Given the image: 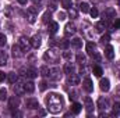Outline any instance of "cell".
<instances>
[{"label":"cell","mask_w":120,"mask_h":118,"mask_svg":"<svg viewBox=\"0 0 120 118\" xmlns=\"http://www.w3.org/2000/svg\"><path fill=\"white\" fill-rule=\"evenodd\" d=\"M71 42V46L74 47V49H81L82 47V40L80 39V38H74L73 40H70Z\"/></svg>","instance_id":"ac0fdd59"},{"label":"cell","mask_w":120,"mask_h":118,"mask_svg":"<svg viewBox=\"0 0 120 118\" xmlns=\"http://www.w3.org/2000/svg\"><path fill=\"white\" fill-rule=\"evenodd\" d=\"M0 100H1V101L7 100V89H4V88L0 89Z\"/></svg>","instance_id":"1f68e13d"},{"label":"cell","mask_w":120,"mask_h":118,"mask_svg":"<svg viewBox=\"0 0 120 118\" xmlns=\"http://www.w3.org/2000/svg\"><path fill=\"white\" fill-rule=\"evenodd\" d=\"M95 28H96V31H98V32H103V31H105V28H106L105 21H99V22L95 25Z\"/></svg>","instance_id":"484cf974"},{"label":"cell","mask_w":120,"mask_h":118,"mask_svg":"<svg viewBox=\"0 0 120 118\" xmlns=\"http://www.w3.org/2000/svg\"><path fill=\"white\" fill-rule=\"evenodd\" d=\"M17 1H18L20 4H27V1H28V0H17Z\"/></svg>","instance_id":"ee69618b"},{"label":"cell","mask_w":120,"mask_h":118,"mask_svg":"<svg viewBox=\"0 0 120 118\" xmlns=\"http://www.w3.org/2000/svg\"><path fill=\"white\" fill-rule=\"evenodd\" d=\"M64 72H66L67 75L74 74V67H73L71 64H66V65H64Z\"/></svg>","instance_id":"4316f807"},{"label":"cell","mask_w":120,"mask_h":118,"mask_svg":"<svg viewBox=\"0 0 120 118\" xmlns=\"http://www.w3.org/2000/svg\"><path fill=\"white\" fill-rule=\"evenodd\" d=\"M6 42H7L6 35H4V33H0V46H4V45H6Z\"/></svg>","instance_id":"e575fe53"},{"label":"cell","mask_w":120,"mask_h":118,"mask_svg":"<svg viewBox=\"0 0 120 118\" xmlns=\"http://www.w3.org/2000/svg\"><path fill=\"white\" fill-rule=\"evenodd\" d=\"M82 88H84L85 92H88V93L94 92V85H92V81H91L90 78H85V79H84V82H82Z\"/></svg>","instance_id":"ba28073f"},{"label":"cell","mask_w":120,"mask_h":118,"mask_svg":"<svg viewBox=\"0 0 120 118\" xmlns=\"http://www.w3.org/2000/svg\"><path fill=\"white\" fill-rule=\"evenodd\" d=\"M90 14H91V17H92V18H96L99 13H98V10H96V8H90Z\"/></svg>","instance_id":"d590c367"},{"label":"cell","mask_w":120,"mask_h":118,"mask_svg":"<svg viewBox=\"0 0 120 118\" xmlns=\"http://www.w3.org/2000/svg\"><path fill=\"white\" fill-rule=\"evenodd\" d=\"M103 17H105L106 20H112V18H116V13H115V10H113V8H108V10L105 11Z\"/></svg>","instance_id":"e0dca14e"},{"label":"cell","mask_w":120,"mask_h":118,"mask_svg":"<svg viewBox=\"0 0 120 118\" xmlns=\"http://www.w3.org/2000/svg\"><path fill=\"white\" fill-rule=\"evenodd\" d=\"M18 106H20V99H18L17 96H13V97L8 99V107H10L11 110H17Z\"/></svg>","instance_id":"52a82bcc"},{"label":"cell","mask_w":120,"mask_h":118,"mask_svg":"<svg viewBox=\"0 0 120 118\" xmlns=\"http://www.w3.org/2000/svg\"><path fill=\"white\" fill-rule=\"evenodd\" d=\"M85 108H87V113L91 114L92 110H94V103L91 100V97H85Z\"/></svg>","instance_id":"d6986e66"},{"label":"cell","mask_w":120,"mask_h":118,"mask_svg":"<svg viewBox=\"0 0 120 118\" xmlns=\"http://www.w3.org/2000/svg\"><path fill=\"white\" fill-rule=\"evenodd\" d=\"M81 110H82V106H81L80 103H73V106H71V111H73V114H80Z\"/></svg>","instance_id":"ffe728a7"},{"label":"cell","mask_w":120,"mask_h":118,"mask_svg":"<svg viewBox=\"0 0 120 118\" xmlns=\"http://www.w3.org/2000/svg\"><path fill=\"white\" fill-rule=\"evenodd\" d=\"M87 61V57L84 56V54H78L77 56V62H80V64H84Z\"/></svg>","instance_id":"836d02e7"},{"label":"cell","mask_w":120,"mask_h":118,"mask_svg":"<svg viewBox=\"0 0 120 118\" xmlns=\"http://www.w3.org/2000/svg\"><path fill=\"white\" fill-rule=\"evenodd\" d=\"M25 106L31 110H36V108H39V101L34 97H30V99L25 100Z\"/></svg>","instance_id":"5b68a950"},{"label":"cell","mask_w":120,"mask_h":118,"mask_svg":"<svg viewBox=\"0 0 120 118\" xmlns=\"http://www.w3.org/2000/svg\"><path fill=\"white\" fill-rule=\"evenodd\" d=\"M7 79V74L4 71H0V82H4Z\"/></svg>","instance_id":"74e56055"},{"label":"cell","mask_w":120,"mask_h":118,"mask_svg":"<svg viewBox=\"0 0 120 118\" xmlns=\"http://www.w3.org/2000/svg\"><path fill=\"white\" fill-rule=\"evenodd\" d=\"M61 4L64 8H71L73 7V0H61Z\"/></svg>","instance_id":"d6a6232c"},{"label":"cell","mask_w":120,"mask_h":118,"mask_svg":"<svg viewBox=\"0 0 120 118\" xmlns=\"http://www.w3.org/2000/svg\"><path fill=\"white\" fill-rule=\"evenodd\" d=\"M59 29V24L57 22H50V25H49V32L52 33V35H55L56 32Z\"/></svg>","instance_id":"d4e9b609"},{"label":"cell","mask_w":120,"mask_h":118,"mask_svg":"<svg viewBox=\"0 0 120 118\" xmlns=\"http://www.w3.org/2000/svg\"><path fill=\"white\" fill-rule=\"evenodd\" d=\"M18 79H20V78H18V75H17L15 72H8V74H7V81H8L11 85H14Z\"/></svg>","instance_id":"2e32d148"},{"label":"cell","mask_w":120,"mask_h":118,"mask_svg":"<svg viewBox=\"0 0 120 118\" xmlns=\"http://www.w3.org/2000/svg\"><path fill=\"white\" fill-rule=\"evenodd\" d=\"M7 64V54L4 52H0V65H6Z\"/></svg>","instance_id":"f1b7e54d"},{"label":"cell","mask_w":120,"mask_h":118,"mask_svg":"<svg viewBox=\"0 0 120 118\" xmlns=\"http://www.w3.org/2000/svg\"><path fill=\"white\" fill-rule=\"evenodd\" d=\"M117 4H119V6H120V0H117Z\"/></svg>","instance_id":"f6af8a7d"},{"label":"cell","mask_w":120,"mask_h":118,"mask_svg":"<svg viewBox=\"0 0 120 118\" xmlns=\"http://www.w3.org/2000/svg\"><path fill=\"white\" fill-rule=\"evenodd\" d=\"M39 71H41V75H43V76H49V74H50V69L46 65H42Z\"/></svg>","instance_id":"83f0119b"},{"label":"cell","mask_w":120,"mask_h":118,"mask_svg":"<svg viewBox=\"0 0 120 118\" xmlns=\"http://www.w3.org/2000/svg\"><path fill=\"white\" fill-rule=\"evenodd\" d=\"M59 18L60 20H66V13H63V11L59 13Z\"/></svg>","instance_id":"7bdbcfd3"},{"label":"cell","mask_w":120,"mask_h":118,"mask_svg":"<svg viewBox=\"0 0 120 118\" xmlns=\"http://www.w3.org/2000/svg\"><path fill=\"white\" fill-rule=\"evenodd\" d=\"M109 39H110V35H109V33H105V35L102 36V39H101V40H102V43H108V42H109Z\"/></svg>","instance_id":"8d00e7d4"},{"label":"cell","mask_w":120,"mask_h":118,"mask_svg":"<svg viewBox=\"0 0 120 118\" xmlns=\"http://www.w3.org/2000/svg\"><path fill=\"white\" fill-rule=\"evenodd\" d=\"M92 72H94L95 76H102V74H103V71H102V68L99 65H94L92 67Z\"/></svg>","instance_id":"603a6c76"},{"label":"cell","mask_w":120,"mask_h":118,"mask_svg":"<svg viewBox=\"0 0 120 118\" xmlns=\"http://www.w3.org/2000/svg\"><path fill=\"white\" fill-rule=\"evenodd\" d=\"M46 88H48V82H46V81H42V82L39 83V89H41V90H45Z\"/></svg>","instance_id":"f35d334b"},{"label":"cell","mask_w":120,"mask_h":118,"mask_svg":"<svg viewBox=\"0 0 120 118\" xmlns=\"http://www.w3.org/2000/svg\"><path fill=\"white\" fill-rule=\"evenodd\" d=\"M46 101V106H48V110L53 114H57L60 113V110L63 108V99L61 96L57 93H49L45 99Z\"/></svg>","instance_id":"6da1fadb"},{"label":"cell","mask_w":120,"mask_h":118,"mask_svg":"<svg viewBox=\"0 0 120 118\" xmlns=\"http://www.w3.org/2000/svg\"><path fill=\"white\" fill-rule=\"evenodd\" d=\"M95 49H96L95 43H92V42H90V43H87V53H88V54H91V56H94V54H95Z\"/></svg>","instance_id":"7402d4cb"},{"label":"cell","mask_w":120,"mask_h":118,"mask_svg":"<svg viewBox=\"0 0 120 118\" xmlns=\"http://www.w3.org/2000/svg\"><path fill=\"white\" fill-rule=\"evenodd\" d=\"M71 45V42L70 40H67V39H63L61 42H59V47L60 49H63V50H66V49H68V46Z\"/></svg>","instance_id":"cb8c5ba5"},{"label":"cell","mask_w":120,"mask_h":118,"mask_svg":"<svg viewBox=\"0 0 120 118\" xmlns=\"http://www.w3.org/2000/svg\"><path fill=\"white\" fill-rule=\"evenodd\" d=\"M99 88H101L102 92H109V89H110V82H109V79H108V78L101 79V82H99Z\"/></svg>","instance_id":"30bf717a"},{"label":"cell","mask_w":120,"mask_h":118,"mask_svg":"<svg viewBox=\"0 0 120 118\" xmlns=\"http://www.w3.org/2000/svg\"><path fill=\"white\" fill-rule=\"evenodd\" d=\"M49 76H50V79H53V81H59L60 78H61V71H60L59 67H55V68H52V69H50V74H49Z\"/></svg>","instance_id":"8992f818"},{"label":"cell","mask_w":120,"mask_h":118,"mask_svg":"<svg viewBox=\"0 0 120 118\" xmlns=\"http://www.w3.org/2000/svg\"><path fill=\"white\" fill-rule=\"evenodd\" d=\"M18 45H20V47L22 49L24 53H25V52H30V49L32 47V46H31V40L28 38H25V36H21V38H20Z\"/></svg>","instance_id":"7a4b0ae2"},{"label":"cell","mask_w":120,"mask_h":118,"mask_svg":"<svg viewBox=\"0 0 120 118\" xmlns=\"http://www.w3.org/2000/svg\"><path fill=\"white\" fill-rule=\"evenodd\" d=\"M112 114H113V115H119V114H120V104H119V103H115V104H113Z\"/></svg>","instance_id":"4dcf8cb0"},{"label":"cell","mask_w":120,"mask_h":118,"mask_svg":"<svg viewBox=\"0 0 120 118\" xmlns=\"http://www.w3.org/2000/svg\"><path fill=\"white\" fill-rule=\"evenodd\" d=\"M24 75H27L28 78H31V79H34V78H36L38 76V71L36 69H34V68H27V69H24Z\"/></svg>","instance_id":"9a60e30c"},{"label":"cell","mask_w":120,"mask_h":118,"mask_svg":"<svg viewBox=\"0 0 120 118\" xmlns=\"http://www.w3.org/2000/svg\"><path fill=\"white\" fill-rule=\"evenodd\" d=\"M41 40H42V39H41L39 35L32 36V38H31V46H32L34 49H39V47H41V43H42Z\"/></svg>","instance_id":"9c48e42d"},{"label":"cell","mask_w":120,"mask_h":118,"mask_svg":"<svg viewBox=\"0 0 120 118\" xmlns=\"http://www.w3.org/2000/svg\"><path fill=\"white\" fill-rule=\"evenodd\" d=\"M14 93H15L17 96H21V94L25 93V86H24L22 82H20V79L14 83Z\"/></svg>","instance_id":"277c9868"},{"label":"cell","mask_w":120,"mask_h":118,"mask_svg":"<svg viewBox=\"0 0 120 118\" xmlns=\"http://www.w3.org/2000/svg\"><path fill=\"white\" fill-rule=\"evenodd\" d=\"M113 28L115 29H120V18H116V21L113 22Z\"/></svg>","instance_id":"ab89813d"},{"label":"cell","mask_w":120,"mask_h":118,"mask_svg":"<svg viewBox=\"0 0 120 118\" xmlns=\"http://www.w3.org/2000/svg\"><path fill=\"white\" fill-rule=\"evenodd\" d=\"M36 17H38V8L35 7H30L27 10V18H28V22L30 24H34L36 21Z\"/></svg>","instance_id":"3957f363"},{"label":"cell","mask_w":120,"mask_h":118,"mask_svg":"<svg viewBox=\"0 0 120 118\" xmlns=\"http://www.w3.org/2000/svg\"><path fill=\"white\" fill-rule=\"evenodd\" d=\"M80 10H81L82 13H90V4L85 3V1L81 3V4H80Z\"/></svg>","instance_id":"f546056e"},{"label":"cell","mask_w":120,"mask_h":118,"mask_svg":"<svg viewBox=\"0 0 120 118\" xmlns=\"http://www.w3.org/2000/svg\"><path fill=\"white\" fill-rule=\"evenodd\" d=\"M24 86H25V93H32L35 90V83L34 82H25Z\"/></svg>","instance_id":"44dd1931"},{"label":"cell","mask_w":120,"mask_h":118,"mask_svg":"<svg viewBox=\"0 0 120 118\" xmlns=\"http://www.w3.org/2000/svg\"><path fill=\"white\" fill-rule=\"evenodd\" d=\"M105 56H106V59H109V60H112L115 57V49H113V46H110V45L106 46V49H105Z\"/></svg>","instance_id":"4fadbf2b"},{"label":"cell","mask_w":120,"mask_h":118,"mask_svg":"<svg viewBox=\"0 0 120 118\" xmlns=\"http://www.w3.org/2000/svg\"><path fill=\"white\" fill-rule=\"evenodd\" d=\"M64 33H66V36L74 35V33H75V27H74L71 22H68V24L66 25V28H64Z\"/></svg>","instance_id":"5bb4252c"},{"label":"cell","mask_w":120,"mask_h":118,"mask_svg":"<svg viewBox=\"0 0 120 118\" xmlns=\"http://www.w3.org/2000/svg\"><path fill=\"white\" fill-rule=\"evenodd\" d=\"M48 18H50V13H49V11H46V13L43 14V22H45V24H46V22L49 21Z\"/></svg>","instance_id":"b9f144b4"},{"label":"cell","mask_w":120,"mask_h":118,"mask_svg":"<svg viewBox=\"0 0 120 118\" xmlns=\"http://www.w3.org/2000/svg\"><path fill=\"white\" fill-rule=\"evenodd\" d=\"M67 81H68V85H73V86H75V85L80 83V78H78V75H75V74H70Z\"/></svg>","instance_id":"7c38bea8"},{"label":"cell","mask_w":120,"mask_h":118,"mask_svg":"<svg viewBox=\"0 0 120 118\" xmlns=\"http://www.w3.org/2000/svg\"><path fill=\"white\" fill-rule=\"evenodd\" d=\"M11 52H13V56H14V57H17V59H20V57L24 54V52H22V49L20 47V45H14Z\"/></svg>","instance_id":"8fae6325"},{"label":"cell","mask_w":120,"mask_h":118,"mask_svg":"<svg viewBox=\"0 0 120 118\" xmlns=\"http://www.w3.org/2000/svg\"><path fill=\"white\" fill-rule=\"evenodd\" d=\"M63 57H64L66 60H71V57H73V54H71L70 52H64V53H63Z\"/></svg>","instance_id":"60d3db41"}]
</instances>
